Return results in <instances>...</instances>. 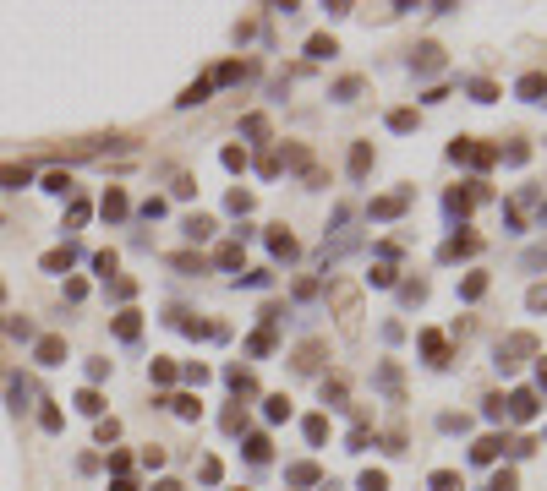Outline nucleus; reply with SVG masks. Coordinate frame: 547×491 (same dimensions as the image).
<instances>
[{
    "instance_id": "nucleus-1",
    "label": "nucleus",
    "mask_w": 547,
    "mask_h": 491,
    "mask_svg": "<svg viewBox=\"0 0 547 491\" xmlns=\"http://www.w3.org/2000/svg\"><path fill=\"white\" fill-rule=\"evenodd\" d=\"M334 311H339V328L356 333V322H361V289L356 284H334Z\"/></svg>"
},
{
    "instance_id": "nucleus-2",
    "label": "nucleus",
    "mask_w": 547,
    "mask_h": 491,
    "mask_svg": "<svg viewBox=\"0 0 547 491\" xmlns=\"http://www.w3.org/2000/svg\"><path fill=\"white\" fill-rule=\"evenodd\" d=\"M531 350H537V339H531V333H515V339H504V344H498V366H504V371H515Z\"/></svg>"
},
{
    "instance_id": "nucleus-3",
    "label": "nucleus",
    "mask_w": 547,
    "mask_h": 491,
    "mask_svg": "<svg viewBox=\"0 0 547 491\" xmlns=\"http://www.w3.org/2000/svg\"><path fill=\"white\" fill-rule=\"evenodd\" d=\"M509 415H515V421H531V415H537V393H526V388H520V393L509 399Z\"/></svg>"
},
{
    "instance_id": "nucleus-4",
    "label": "nucleus",
    "mask_w": 547,
    "mask_h": 491,
    "mask_svg": "<svg viewBox=\"0 0 547 491\" xmlns=\"http://www.w3.org/2000/svg\"><path fill=\"white\" fill-rule=\"evenodd\" d=\"M317 360H323V344H317V339H307V344L296 350V371H317Z\"/></svg>"
},
{
    "instance_id": "nucleus-5",
    "label": "nucleus",
    "mask_w": 547,
    "mask_h": 491,
    "mask_svg": "<svg viewBox=\"0 0 547 491\" xmlns=\"http://www.w3.org/2000/svg\"><path fill=\"white\" fill-rule=\"evenodd\" d=\"M416 66H421V71H438V66H444V50H438V44H421V50H416Z\"/></svg>"
},
{
    "instance_id": "nucleus-6",
    "label": "nucleus",
    "mask_w": 547,
    "mask_h": 491,
    "mask_svg": "<svg viewBox=\"0 0 547 491\" xmlns=\"http://www.w3.org/2000/svg\"><path fill=\"white\" fill-rule=\"evenodd\" d=\"M378 388H384V393H394V399H399V366H389V360H384V366H378Z\"/></svg>"
},
{
    "instance_id": "nucleus-7",
    "label": "nucleus",
    "mask_w": 547,
    "mask_h": 491,
    "mask_svg": "<svg viewBox=\"0 0 547 491\" xmlns=\"http://www.w3.org/2000/svg\"><path fill=\"white\" fill-rule=\"evenodd\" d=\"M186 235H192V240H208V235H214V218L192 213V218H186Z\"/></svg>"
},
{
    "instance_id": "nucleus-8",
    "label": "nucleus",
    "mask_w": 547,
    "mask_h": 491,
    "mask_svg": "<svg viewBox=\"0 0 547 491\" xmlns=\"http://www.w3.org/2000/svg\"><path fill=\"white\" fill-rule=\"evenodd\" d=\"M61 355H66V344H61V339H44V344H39V360H44V366H55Z\"/></svg>"
},
{
    "instance_id": "nucleus-9",
    "label": "nucleus",
    "mask_w": 547,
    "mask_h": 491,
    "mask_svg": "<svg viewBox=\"0 0 547 491\" xmlns=\"http://www.w3.org/2000/svg\"><path fill=\"white\" fill-rule=\"evenodd\" d=\"M367 164H372V147H367V142H356V153H350V169H356V175H367Z\"/></svg>"
},
{
    "instance_id": "nucleus-10",
    "label": "nucleus",
    "mask_w": 547,
    "mask_h": 491,
    "mask_svg": "<svg viewBox=\"0 0 547 491\" xmlns=\"http://www.w3.org/2000/svg\"><path fill=\"white\" fill-rule=\"evenodd\" d=\"M268 246H274V251H279V257H296V240H290V235H285V229H274V235H268Z\"/></svg>"
},
{
    "instance_id": "nucleus-11",
    "label": "nucleus",
    "mask_w": 547,
    "mask_h": 491,
    "mask_svg": "<svg viewBox=\"0 0 547 491\" xmlns=\"http://www.w3.org/2000/svg\"><path fill=\"white\" fill-rule=\"evenodd\" d=\"M432 491H460V475H455V470H438V475H432Z\"/></svg>"
},
{
    "instance_id": "nucleus-12",
    "label": "nucleus",
    "mask_w": 547,
    "mask_h": 491,
    "mask_svg": "<svg viewBox=\"0 0 547 491\" xmlns=\"http://www.w3.org/2000/svg\"><path fill=\"white\" fill-rule=\"evenodd\" d=\"M115 333H121V339H137V311H121V322H115Z\"/></svg>"
},
{
    "instance_id": "nucleus-13",
    "label": "nucleus",
    "mask_w": 547,
    "mask_h": 491,
    "mask_svg": "<svg viewBox=\"0 0 547 491\" xmlns=\"http://www.w3.org/2000/svg\"><path fill=\"white\" fill-rule=\"evenodd\" d=\"M498 448H504V442H498V437H481V442H476V459H481V464H487V459H498Z\"/></svg>"
},
{
    "instance_id": "nucleus-14",
    "label": "nucleus",
    "mask_w": 547,
    "mask_h": 491,
    "mask_svg": "<svg viewBox=\"0 0 547 491\" xmlns=\"http://www.w3.org/2000/svg\"><path fill=\"white\" fill-rule=\"evenodd\" d=\"M399 208H405V197H384V202H372V213H378V218H394Z\"/></svg>"
},
{
    "instance_id": "nucleus-15",
    "label": "nucleus",
    "mask_w": 547,
    "mask_h": 491,
    "mask_svg": "<svg viewBox=\"0 0 547 491\" xmlns=\"http://www.w3.org/2000/svg\"><path fill=\"white\" fill-rule=\"evenodd\" d=\"M307 55H312V61H328V55H334V39H312Z\"/></svg>"
},
{
    "instance_id": "nucleus-16",
    "label": "nucleus",
    "mask_w": 547,
    "mask_h": 491,
    "mask_svg": "<svg viewBox=\"0 0 547 491\" xmlns=\"http://www.w3.org/2000/svg\"><path fill=\"white\" fill-rule=\"evenodd\" d=\"M389 126H394V132H410V126H416V115H410V109H394Z\"/></svg>"
},
{
    "instance_id": "nucleus-17",
    "label": "nucleus",
    "mask_w": 547,
    "mask_h": 491,
    "mask_svg": "<svg viewBox=\"0 0 547 491\" xmlns=\"http://www.w3.org/2000/svg\"><path fill=\"white\" fill-rule=\"evenodd\" d=\"M421 350L432 355V360H444V339H438V333H421Z\"/></svg>"
},
{
    "instance_id": "nucleus-18",
    "label": "nucleus",
    "mask_w": 547,
    "mask_h": 491,
    "mask_svg": "<svg viewBox=\"0 0 547 491\" xmlns=\"http://www.w3.org/2000/svg\"><path fill=\"white\" fill-rule=\"evenodd\" d=\"M104 213H110V218H121V213H126V197H121V191H110V197H104Z\"/></svg>"
},
{
    "instance_id": "nucleus-19",
    "label": "nucleus",
    "mask_w": 547,
    "mask_h": 491,
    "mask_svg": "<svg viewBox=\"0 0 547 491\" xmlns=\"http://www.w3.org/2000/svg\"><path fill=\"white\" fill-rule=\"evenodd\" d=\"M219 268H241V246H219Z\"/></svg>"
},
{
    "instance_id": "nucleus-20",
    "label": "nucleus",
    "mask_w": 547,
    "mask_h": 491,
    "mask_svg": "<svg viewBox=\"0 0 547 491\" xmlns=\"http://www.w3.org/2000/svg\"><path fill=\"white\" fill-rule=\"evenodd\" d=\"M361 491H389V481H384L378 470H367V475H361Z\"/></svg>"
},
{
    "instance_id": "nucleus-21",
    "label": "nucleus",
    "mask_w": 547,
    "mask_h": 491,
    "mask_svg": "<svg viewBox=\"0 0 547 491\" xmlns=\"http://www.w3.org/2000/svg\"><path fill=\"white\" fill-rule=\"evenodd\" d=\"M290 415V399H268V421H285Z\"/></svg>"
},
{
    "instance_id": "nucleus-22",
    "label": "nucleus",
    "mask_w": 547,
    "mask_h": 491,
    "mask_svg": "<svg viewBox=\"0 0 547 491\" xmlns=\"http://www.w3.org/2000/svg\"><path fill=\"white\" fill-rule=\"evenodd\" d=\"M493 491H515V475H509V470H504V475H498V481H493Z\"/></svg>"
},
{
    "instance_id": "nucleus-23",
    "label": "nucleus",
    "mask_w": 547,
    "mask_h": 491,
    "mask_svg": "<svg viewBox=\"0 0 547 491\" xmlns=\"http://www.w3.org/2000/svg\"><path fill=\"white\" fill-rule=\"evenodd\" d=\"M542 388H547V360H542Z\"/></svg>"
}]
</instances>
